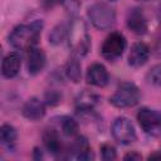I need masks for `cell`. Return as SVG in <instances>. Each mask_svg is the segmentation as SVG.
I'll list each match as a JSON object with an SVG mask.
<instances>
[{
  "instance_id": "6da1fadb",
  "label": "cell",
  "mask_w": 161,
  "mask_h": 161,
  "mask_svg": "<svg viewBox=\"0 0 161 161\" xmlns=\"http://www.w3.org/2000/svg\"><path fill=\"white\" fill-rule=\"evenodd\" d=\"M42 26L43 25L40 21L15 26L9 35V44L19 50H30L39 40Z\"/></svg>"
},
{
  "instance_id": "7a4b0ae2",
  "label": "cell",
  "mask_w": 161,
  "mask_h": 161,
  "mask_svg": "<svg viewBox=\"0 0 161 161\" xmlns=\"http://www.w3.org/2000/svg\"><path fill=\"white\" fill-rule=\"evenodd\" d=\"M67 36L73 54H75L77 57H83L89 52L91 36L87 25L82 19H74L69 24Z\"/></svg>"
},
{
  "instance_id": "3957f363",
  "label": "cell",
  "mask_w": 161,
  "mask_h": 161,
  "mask_svg": "<svg viewBox=\"0 0 161 161\" xmlns=\"http://www.w3.org/2000/svg\"><path fill=\"white\" fill-rule=\"evenodd\" d=\"M88 16L94 28L99 30L111 29L116 23V13L106 3H96L88 9Z\"/></svg>"
},
{
  "instance_id": "277c9868",
  "label": "cell",
  "mask_w": 161,
  "mask_h": 161,
  "mask_svg": "<svg viewBox=\"0 0 161 161\" xmlns=\"http://www.w3.org/2000/svg\"><path fill=\"white\" fill-rule=\"evenodd\" d=\"M140 89L130 82L121 83L113 96L109 98V102L118 108H126V107H133L140 101Z\"/></svg>"
},
{
  "instance_id": "5b68a950",
  "label": "cell",
  "mask_w": 161,
  "mask_h": 161,
  "mask_svg": "<svg viewBox=\"0 0 161 161\" xmlns=\"http://www.w3.org/2000/svg\"><path fill=\"white\" fill-rule=\"evenodd\" d=\"M137 121L141 128L151 136L161 133V112L151 108H141L137 113Z\"/></svg>"
},
{
  "instance_id": "8992f818",
  "label": "cell",
  "mask_w": 161,
  "mask_h": 161,
  "mask_svg": "<svg viewBox=\"0 0 161 161\" xmlns=\"http://www.w3.org/2000/svg\"><path fill=\"white\" fill-rule=\"evenodd\" d=\"M112 135L121 145H130L136 141V131L132 122L126 117H118L112 125Z\"/></svg>"
},
{
  "instance_id": "52a82bcc",
  "label": "cell",
  "mask_w": 161,
  "mask_h": 161,
  "mask_svg": "<svg viewBox=\"0 0 161 161\" xmlns=\"http://www.w3.org/2000/svg\"><path fill=\"white\" fill-rule=\"evenodd\" d=\"M126 45H127V43H126L125 36L121 33L114 31V33H111L106 38V40L102 44L101 52L106 59L113 60L122 55L123 50L126 49Z\"/></svg>"
},
{
  "instance_id": "ba28073f",
  "label": "cell",
  "mask_w": 161,
  "mask_h": 161,
  "mask_svg": "<svg viewBox=\"0 0 161 161\" xmlns=\"http://www.w3.org/2000/svg\"><path fill=\"white\" fill-rule=\"evenodd\" d=\"M148 57H150V48L142 42L135 43L128 54V64L135 68L142 67L148 60Z\"/></svg>"
},
{
  "instance_id": "9c48e42d",
  "label": "cell",
  "mask_w": 161,
  "mask_h": 161,
  "mask_svg": "<svg viewBox=\"0 0 161 161\" xmlns=\"http://www.w3.org/2000/svg\"><path fill=\"white\" fill-rule=\"evenodd\" d=\"M127 26L136 34H145L147 31V20L142 9L135 8L127 14Z\"/></svg>"
},
{
  "instance_id": "30bf717a",
  "label": "cell",
  "mask_w": 161,
  "mask_h": 161,
  "mask_svg": "<svg viewBox=\"0 0 161 161\" xmlns=\"http://www.w3.org/2000/svg\"><path fill=\"white\" fill-rule=\"evenodd\" d=\"M87 82L92 86H96V87H104L107 83H108V79H109V75H108V72L106 69L104 65L102 64H92L88 70H87Z\"/></svg>"
},
{
  "instance_id": "8fae6325",
  "label": "cell",
  "mask_w": 161,
  "mask_h": 161,
  "mask_svg": "<svg viewBox=\"0 0 161 161\" xmlns=\"http://www.w3.org/2000/svg\"><path fill=\"white\" fill-rule=\"evenodd\" d=\"M44 114H45L44 103L35 97L28 99L23 106V116L28 119L38 121V119L43 118Z\"/></svg>"
},
{
  "instance_id": "7c38bea8",
  "label": "cell",
  "mask_w": 161,
  "mask_h": 161,
  "mask_svg": "<svg viewBox=\"0 0 161 161\" xmlns=\"http://www.w3.org/2000/svg\"><path fill=\"white\" fill-rule=\"evenodd\" d=\"M21 65V55L18 52H11L9 53L1 64V73L6 78H13L19 73Z\"/></svg>"
},
{
  "instance_id": "4fadbf2b",
  "label": "cell",
  "mask_w": 161,
  "mask_h": 161,
  "mask_svg": "<svg viewBox=\"0 0 161 161\" xmlns=\"http://www.w3.org/2000/svg\"><path fill=\"white\" fill-rule=\"evenodd\" d=\"M45 65V54L40 48H31L28 54V70L31 75H35L43 70Z\"/></svg>"
},
{
  "instance_id": "5bb4252c",
  "label": "cell",
  "mask_w": 161,
  "mask_h": 161,
  "mask_svg": "<svg viewBox=\"0 0 161 161\" xmlns=\"http://www.w3.org/2000/svg\"><path fill=\"white\" fill-rule=\"evenodd\" d=\"M43 141H44V145H45L47 150H48L50 153L58 156V155H60L62 152H64V151H63L62 141H60V138H59V135H58L54 130H47V131L44 132V135H43Z\"/></svg>"
},
{
  "instance_id": "9a60e30c",
  "label": "cell",
  "mask_w": 161,
  "mask_h": 161,
  "mask_svg": "<svg viewBox=\"0 0 161 161\" xmlns=\"http://www.w3.org/2000/svg\"><path fill=\"white\" fill-rule=\"evenodd\" d=\"M70 150L75 155V157L79 158V160H89V158H93V155L91 152L89 143H88L87 138L83 137V136H79V137H77L74 140Z\"/></svg>"
},
{
  "instance_id": "2e32d148",
  "label": "cell",
  "mask_w": 161,
  "mask_h": 161,
  "mask_svg": "<svg viewBox=\"0 0 161 161\" xmlns=\"http://www.w3.org/2000/svg\"><path fill=\"white\" fill-rule=\"evenodd\" d=\"M65 73H67V77L70 80H73L74 83L80 80V77H82L80 63H79V60H78L75 54L69 58V60H68V63L65 65Z\"/></svg>"
},
{
  "instance_id": "e0dca14e",
  "label": "cell",
  "mask_w": 161,
  "mask_h": 161,
  "mask_svg": "<svg viewBox=\"0 0 161 161\" xmlns=\"http://www.w3.org/2000/svg\"><path fill=\"white\" fill-rule=\"evenodd\" d=\"M18 138V133L15 131V128L10 125H3L1 128H0V140H1V143L4 146H8V147H11L15 141Z\"/></svg>"
},
{
  "instance_id": "ac0fdd59",
  "label": "cell",
  "mask_w": 161,
  "mask_h": 161,
  "mask_svg": "<svg viewBox=\"0 0 161 161\" xmlns=\"http://www.w3.org/2000/svg\"><path fill=\"white\" fill-rule=\"evenodd\" d=\"M97 98L93 94L89 93H83L78 99H77V108L79 111H92L93 106L96 104Z\"/></svg>"
},
{
  "instance_id": "d6986e66",
  "label": "cell",
  "mask_w": 161,
  "mask_h": 161,
  "mask_svg": "<svg viewBox=\"0 0 161 161\" xmlns=\"http://www.w3.org/2000/svg\"><path fill=\"white\" fill-rule=\"evenodd\" d=\"M60 127L65 136H74L78 132V123L70 117H63L60 122Z\"/></svg>"
},
{
  "instance_id": "ffe728a7",
  "label": "cell",
  "mask_w": 161,
  "mask_h": 161,
  "mask_svg": "<svg viewBox=\"0 0 161 161\" xmlns=\"http://www.w3.org/2000/svg\"><path fill=\"white\" fill-rule=\"evenodd\" d=\"M147 80L151 84L161 88V64H157V65L152 67L148 70V73H147Z\"/></svg>"
},
{
  "instance_id": "44dd1931",
  "label": "cell",
  "mask_w": 161,
  "mask_h": 161,
  "mask_svg": "<svg viewBox=\"0 0 161 161\" xmlns=\"http://www.w3.org/2000/svg\"><path fill=\"white\" fill-rule=\"evenodd\" d=\"M67 31H68V30H65L63 25H58L57 28H54V30H53V31H52V34L49 35L50 42H52V43H54V44L60 43V42L65 38Z\"/></svg>"
},
{
  "instance_id": "7402d4cb",
  "label": "cell",
  "mask_w": 161,
  "mask_h": 161,
  "mask_svg": "<svg viewBox=\"0 0 161 161\" xmlns=\"http://www.w3.org/2000/svg\"><path fill=\"white\" fill-rule=\"evenodd\" d=\"M101 153H102V158L106 161H111L116 158V148L109 145V143H104L101 147Z\"/></svg>"
},
{
  "instance_id": "603a6c76",
  "label": "cell",
  "mask_w": 161,
  "mask_h": 161,
  "mask_svg": "<svg viewBox=\"0 0 161 161\" xmlns=\"http://www.w3.org/2000/svg\"><path fill=\"white\" fill-rule=\"evenodd\" d=\"M43 1L47 8H53V6H57L64 3V0H43Z\"/></svg>"
},
{
  "instance_id": "cb8c5ba5",
  "label": "cell",
  "mask_w": 161,
  "mask_h": 161,
  "mask_svg": "<svg viewBox=\"0 0 161 161\" xmlns=\"http://www.w3.org/2000/svg\"><path fill=\"white\" fill-rule=\"evenodd\" d=\"M125 160H141V155L135 152V151H132V152H130V153H127L125 156Z\"/></svg>"
},
{
  "instance_id": "d4e9b609",
  "label": "cell",
  "mask_w": 161,
  "mask_h": 161,
  "mask_svg": "<svg viewBox=\"0 0 161 161\" xmlns=\"http://www.w3.org/2000/svg\"><path fill=\"white\" fill-rule=\"evenodd\" d=\"M155 157H157V158H161V155H151V156H150V158H155Z\"/></svg>"
},
{
  "instance_id": "484cf974",
  "label": "cell",
  "mask_w": 161,
  "mask_h": 161,
  "mask_svg": "<svg viewBox=\"0 0 161 161\" xmlns=\"http://www.w3.org/2000/svg\"><path fill=\"white\" fill-rule=\"evenodd\" d=\"M111 1H116V0H111Z\"/></svg>"
}]
</instances>
